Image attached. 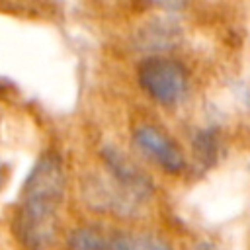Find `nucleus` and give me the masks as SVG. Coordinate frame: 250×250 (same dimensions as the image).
<instances>
[{
  "label": "nucleus",
  "instance_id": "8",
  "mask_svg": "<svg viewBox=\"0 0 250 250\" xmlns=\"http://www.w3.org/2000/svg\"><path fill=\"white\" fill-rule=\"evenodd\" d=\"M2 182H4V164L0 160V186H2Z\"/></svg>",
  "mask_w": 250,
  "mask_h": 250
},
{
  "label": "nucleus",
  "instance_id": "1",
  "mask_svg": "<svg viewBox=\"0 0 250 250\" xmlns=\"http://www.w3.org/2000/svg\"><path fill=\"white\" fill-rule=\"evenodd\" d=\"M66 176L55 152L43 154L29 170L12 215V232L25 250H49L59 232V209L64 201Z\"/></svg>",
  "mask_w": 250,
  "mask_h": 250
},
{
  "label": "nucleus",
  "instance_id": "2",
  "mask_svg": "<svg viewBox=\"0 0 250 250\" xmlns=\"http://www.w3.org/2000/svg\"><path fill=\"white\" fill-rule=\"evenodd\" d=\"M139 84L154 102L174 105L188 92V74L178 61L154 55L139 64Z\"/></svg>",
  "mask_w": 250,
  "mask_h": 250
},
{
  "label": "nucleus",
  "instance_id": "6",
  "mask_svg": "<svg viewBox=\"0 0 250 250\" xmlns=\"http://www.w3.org/2000/svg\"><path fill=\"white\" fill-rule=\"evenodd\" d=\"M193 152L195 158L203 164V162H213L215 154H217V141L211 135V131H203L195 141H193Z\"/></svg>",
  "mask_w": 250,
  "mask_h": 250
},
{
  "label": "nucleus",
  "instance_id": "3",
  "mask_svg": "<svg viewBox=\"0 0 250 250\" xmlns=\"http://www.w3.org/2000/svg\"><path fill=\"white\" fill-rule=\"evenodd\" d=\"M133 143L137 148H141L143 154H146L164 172H168V174L184 172L186 158H184L180 146L162 129H158L154 125H141L133 135Z\"/></svg>",
  "mask_w": 250,
  "mask_h": 250
},
{
  "label": "nucleus",
  "instance_id": "4",
  "mask_svg": "<svg viewBox=\"0 0 250 250\" xmlns=\"http://www.w3.org/2000/svg\"><path fill=\"white\" fill-rule=\"evenodd\" d=\"M70 250H117L113 236H105L98 229L82 227L76 229L68 238Z\"/></svg>",
  "mask_w": 250,
  "mask_h": 250
},
{
  "label": "nucleus",
  "instance_id": "7",
  "mask_svg": "<svg viewBox=\"0 0 250 250\" xmlns=\"http://www.w3.org/2000/svg\"><path fill=\"white\" fill-rule=\"evenodd\" d=\"M152 2L162 6V8H166V10H180L186 4V0H152Z\"/></svg>",
  "mask_w": 250,
  "mask_h": 250
},
{
  "label": "nucleus",
  "instance_id": "5",
  "mask_svg": "<svg viewBox=\"0 0 250 250\" xmlns=\"http://www.w3.org/2000/svg\"><path fill=\"white\" fill-rule=\"evenodd\" d=\"M113 242L117 250H172L166 240L154 234H133V232H117L113 234Z\"/></svg>",
  "mask_w": 250,
  "mask_h": 250
}]
</instances>
